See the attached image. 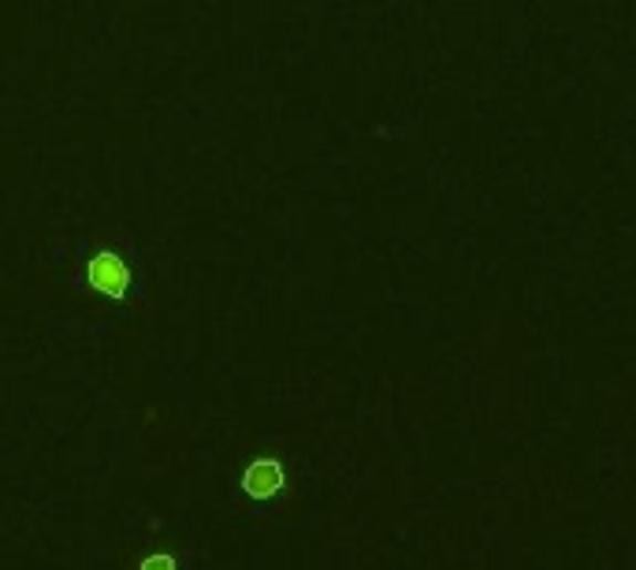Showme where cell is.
I'll use <instances>...</instances> for the list:
<instances>
[{"mask_svg":"<svg viewBox=\"0 0 636 570\" xmlns=\"http://www.w3.org/2000/svg\"><path fill=\"white\" fill-rule=\"evenodd\" d=\"M86 283L105 299H123L131 291V269L116 250H101L86 261Z\"/></svg>","mask_w":636,"mask_h":570,"instance_id":"obj_1","label":"cell"},{"mask_svg":"<svg viewBox=\"0 0 636 570\" xmlns=\"http://www.w3.org/2000/svg\"><path fill=\"white\" fill-rule=\"evenodd\" d=\"M283 488V466L275 459H258L246 466L242 474V493L253 496V500H269V496H275Z\"/></svg>","mask_w":636,"mask_h":570,"instance_id":"obj_2","label":"cell"},{"mask_svg":"<svg viewBox=\"0 0 636 570\" xmlns=\"http://www.w3.org/2000/svg\"><path fill=\"white\" fill-rule=\"evenodd\" d=\"M142 570H176V559H171V556H153V559L142 563Z\"/></svg>","mask_w":636,"mask_h":570,"instance_id":"obj_3","label":"cell"}]
</instances>
